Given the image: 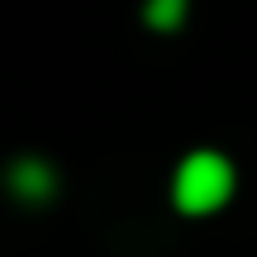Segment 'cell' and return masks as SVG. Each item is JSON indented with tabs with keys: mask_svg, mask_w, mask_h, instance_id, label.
Returning <instances> with one entry per match:
<instances>
[{
	"mask_svg": "<svg viewBox=\"0 0 257 257\" xmlns=\"http://www.w3.org/2000/svg\"><path fill=\"white\" fill-rule=\"evenodd\" d=\"M233 191V167L219 153H191L176 172V205L186 214H210L229 200Z\"/></svg>",
	"mask_w": 257,
	"mask_h": 257,
	"instance_id": "obj_1",
	"label": "cell"
},
{
	"mask_svg": "<svg viewBox=\"0 0 257 257\" xmlns=\"http://www.w3.org/2000/svg\"><path fill=\"white\" fill-rule=\"evenodd\" d=\"M186 19V0H148V24L153 29H176Z\"/></svg>",
	"mask_w": 257,
	"mask_h": 257,
	"instance_id": "obj_3",
	"label": "cell"
},
{
	"mask_svg": "<svg viewBox=\"0 0 257 257\" xmlns=\"http://www.w3.org/2000/svg\"><path fill=\"white\" fill-rule=\"evenodd\" d=\"M15 191L19 195H48L53 191V172L43 162H19L15 167Z\"/></svg>",
	"mask_w": 257,
	"mask_h": 257,
	"instance_id": "obj_2",
	"label": "cell"
}]
</instances>
